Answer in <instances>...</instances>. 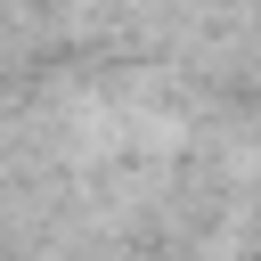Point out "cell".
Instances as JSON below:
<instances>
[{
	"label": "cell",
	"mask_w": 261,
	"mask_h": 261,
	"mask_svg": "<svg viewBox=\"0 0 261 261\" xmlns=\"http://www.w3.org/2000/svg\"><path fill=\"white\" fill-rule=\"evenodd\" d=\"M253 261H261V253H253Z\"/></svg>",
	"instance_id": "1"
}]
</instances>
